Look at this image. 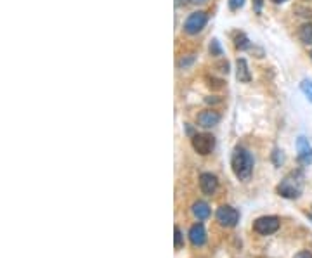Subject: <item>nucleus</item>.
Listing matches in <instances>:
<instances>
[{
    "instance_id": "f257e3e1",
    "label": "nucleus",
    "mask_w": 312,
    "mask_h": 258,
    "mask_svg": "<svg viewBox=\"0 0 312 258\" xmlns=\"http://www.w3.org/2000/svg\"><path fill=\"white\" fill-rule=\"evenodd\" d=\"M231 167L239 180H248L253 172V156L245 147H236L231 158Z\"/></svg>"
},
{
    "instance_id": "f03ea898",
    "label": "nucleus",
    "mask_w": 312,
    "mask_h": 258,
    "mask_svg": "<svg viewBox=\"0 0 312 258\" xmlns=\"http://www.w3.org/2000/svg\"><path fill=\"white\" fill-rule=\"evenodd\" d=\"M304 191V173L300 170L290 172L278 186V194L286 199H297Z\"/></svg>"
},
{
    "instance_id": "7ed1b4c3",
    "label": "nucleus",
    "mask_w": 312,
    "mask_h": 258,
    "mask_svg": "<svg viewBox=\"0 0 312 258\" xmlns=\"http://www.w3.org/2000/svg\"><path fill=\"white\" fill-rule=\"evenodd\" d=\"M191 146L198 154L206 156L213 151L215 139H213V135H210V134H196V135H193V139H191Z\"/></svg>"
},
{
    "instance_id": "20e7f679",
    "label": "nucleus",
    "mask_w": 312,
    "mask_h": 258,
    "mask_svg": "<svg viewBox=\"0 0 312 258\" xmlns=\"http://www.w3.org/2000/svg\"><path fill=\"white\" fill-rule=\"evenodd\" d=\"M206 21H208V16H206L203 11L193 12V14H189V17L186 19V23H184V32L189 33V35L200 33L201 30L205 28Z\"/></svg>"
},
{
    "instance_id": "39448f33",
    "label": "nucleus",
    "mask_w": 312,
    "mask_h": 258,
    "mask_svg": "<svg viewBox=\"0 0 312 258\" xmlns=\"http://www.w3.org/2000/svg\"><path fill=\"white\" fill-rule=\"evenodd\" d=\"M279 229V218L278 217H260L255 220L253 230L260 236H269L274 234Z\"/></svg>"
},
{
    "instance_id": "423d86ee",
    "label": "nucleus",
    "mask_w": 312,
    "mask_h": 258,
    "mask_svg": "<svg viewBox=\"0 0 312 258\" xmlns=\"http://www.w3.org/2000/svg\"><path fill=\"white\" fill-rule=\"evenodd\" d=\"M217 220L224 227H234L239 222V213L236 208L229 207V204H224V207L217 210Z\"/></svg>"
},
{
    "instance_id": "0eeeda50",
    "label": "nucleus",
    "mask_w": 312,
    "mask_h": 258,
    "mask_svg": "<svg viewBox=\"0 0 312 258\" xmlns=\"http://www.w3.org/2000/svg\"><path fill=\"white\" fill-rule=\"evenodd\" d=\"M221 121V115L213 109H205L198 115V125L203 126V128H210V126H215Z\"/></svg>"
},
{
    "instance_id": "6e6552de",
    "label": "nucleus",
    "mask_w": 312,
    "mask_h": 258,
    "mask_svg": "<svg viewBox=\"0 0 312 258\" xmlns=\"http://www.w3.org/2000/svg\"><path fill=\"white\" fill-rule=\"evenodd\" d=\"M200 187H201V191H203L205 194H208V196L215 194V191H217V187H219L217 177H215L213 173H201Z\"/></svg>"
},
{
    "instance_id": "1a4fd4ad",
    "label": "nucleus",
    "mask_w": 312,
    "mask_h": 258,
    "mask_svg": "<svg viewBox=\"0 0 312 258\" xmlns=\"http://www.w3.org/2000/svg\"><path fill=\"white\" fill-rule=\"evenodd\" d=\"M297 149H298V160H300V163H304V165L312 163V147L309 146L305 137H298Z\"/></svg>"
},
{
    "instance_id": "9d476101",
    "label": "nucleus",
    "mask_w": 312,
    "mask_h": 258,
    "mask_svg": "<svg viewBox=\"0 0 312 258\" xmlns=\"http://www.w3.org/2000/svg\"><path fill=\"white\" fill-rule=\"evenodd\" d=\"M189 241L193 243V246H203L206 241V233L205 227L201 224H196L189 229Z\"/></svg>"
},
{
    "instance_id": "9b49d317",
    "label": "nucleus",
    "mask_w": 312,
    "mask_h": 258,
    "mask_svg": "<svg viewBox=\"0 0 312 258\" xmlns=\"http://www.w3.org/2000/svg\"><path fill=\"white\" fill-rule=\"evenodd\" d=\"M193 213H195V217L198 220H206V218L210 217V207L205 203V201H196V203L193 204Z\"/></svg>"
},
{
    "instance_id": "f8f14e48",
    "label": "nucleus",
    "mask_w": 312,
    "mask_h": 258,
    "mask_svg": "<svg viewBox=\"0 0 312 258\" xmlns=\"http://www.w3.org/2000/svg\"><path fill=\"white\" fill-rule=\"evenodd\" d=\"M236 68H238V73H236V76H238L239 82H250L252 80V75H250V69H248V64L245 59H238V63H236Z\"/></svg>"
},
{
    "instance_id": "ddd939ff",
    "label": "nucleus",
    "mask_w": 312,
    "mask_h": 258,
    "mask_svg": "<svg viewBox=\"0 0 312 258\" xmlns=\"http://www.w3.org/2000/svg\"><path fill=\"white\" fill-rule=\"evenodd\" d=\"M298 37H300V40L304 42V43L310 45V43H312V23H307V24L302 26Z\"/></svg>"
},
{
    "instance_id": "4468645a",
    "label": "nucleus",
    "mask_w": 312,
    "mask_h": 258,
    "mask_svg": "<svg viewBox=\"0 0 312 258\" xmlns=\"http://www.w3.org/2000/svg\"><path fill=\"white\" fill-rule=\"evenodd\" d=\"M174 234H175V250H181V248L184 246V236H182V230L179 229L177 225H175V229H174Z\"/></svg>"
},
{
    "instance_id": "2eb2a0df",
    "label": "nucleus",
    "mask_w": 312,
    "mask_h": 258,
    "mask_svg": "<svg viewBox=\"0 0 312 258\" xmlns=\"http://www.w3.org/2000/svg\"><path fill=\"white\" fill-rule=\"evenodd\" d=\"M236 47H238V49H248L250 47V43H248V38L245 37L243 33H236Z\"/></svg>"
},
{
    "instance_id": "dca6fc26",
    "label": "nucleus",
    "mask_w": 312,
    "mask_h": 258,
    "mask_svg": "<svg viewBox=\"0 0 312 258\" xmlns=\"http://www.w3.org/2000/svg\"><path fill=\"white\" fill-rule=\"evenodd\" d=\"M300 89L307 95V99H309L310 102H312V80H304L300 84Z\"/></svg>"
},
{
    "instance_id": "f3484780",
    "label": "nucleus",
    "mask_w": 312,
    "mask_h": 258,
    "mask_svg": "<svg viewBox=\"0 0 312 258\" xmlns=\"http://www.w3.org/2000/svg\"><path fill=\"white\" fill-rule=\"evenodd\" d=\"M206 82H208V87L210 89H222V80H217V78H206Z\"/></svg>"
},
{
    "instance_id": "a211bd4d",
    "label": "nucleus",
    "mask_w": 312,
    "mask_h": 258,
    "mask_svg": "<svg viewBox=\"0 0 312 258\" xmlns=\"http://www.w3.org/2000/svg\"><path fill=\"white\" fill-rule=\"evenodd\" d=\"M210 52H212L213 56H221L222 54V49H221V45H219L217 40L212 42V45H210Z\"/></svg>"
},
{
    "instance_id": "6ab92c4d",
    "label": "nucleus",
    "mask_w": 312,
    "mask_h": 258,
    "mask_svg": "<svg viewBox=\"0 0 312 258\" xmlns=\"http://www.w3.org/2000/svg\"><path fill=\"white\" fill-rule=\"evenodd\" d=\"M243 4H245V0H229V7L232 9V11L243 7Z\"/></svg>"
},
{
    "instance_id": "aec40b11",
    "label": "nucleus",
    "mask_w": 312,
    "mask_h": 258,
    "mask_svg": "<svg viewBox=\"0 0 312 258\" xmlns=\"http://www.w3.org/2000/svg\"><path fill=\"white\" fill-rule=\"evenodd\" d=\"M293 258H312V253L310 251H298Z\"/></svg>"
},
{
    "instance_id": "412c9836",
    "label": "nucleus",
    "mask_w": 312,
    "mask_h": 258,
    "mask_svg": "<svg viewBox=\"0 0 312 258\" xmlns=\"http://www.w3.org/2000/svg\"><path fill=\"white\" fill-rule=\"evenodd\" d=\"M262 4H263V0H253V9H255V12H260V11H262Z\"/></svg>"
},
{
    "instance_id": "4be33fe9",
    "label": "nucleus",
    "mask_w": 312,
    "mask_h": 258,
    "mask_svg": "<svg viewBox=\"0 0 312 258\" xmlns=\"http://www.w3.org/2000/svg\"><path fill=\"white\" fill-rule=\"evenodd\" d=\"M272 2H276V4H283V2H286V0H272Z\"/></svg>"
},
{
    "instance_id": "5701e85b",
    "label": "nucleus",
    "mask_w": 312,
    "mask_h": 258,
    "mask_svg": "<svg viewBox=\"0 0 312 258\" xmlns=\"http://www.w3.org/2000/svg\"><path fill=\"white\" fill-rule=\"evenodd\" d=\"M309 217H310V220H312V210H310V212H309Z\"/></svg>"
},
{
    "instance_id": "b1692460",
    "label": "nucleus",
    "mask_w": 312,
    "mask_h": 258,
    "mask_svg": "<svg viewBox=\"0 0 312 258\" xmlns=\"http://www.w3.org/2000/svg\"><path fill=\"white\" fill-rule=\"evenodd\" d=\"M310 58H312V52H310Z\"/></svg>"
}]
</instances>
